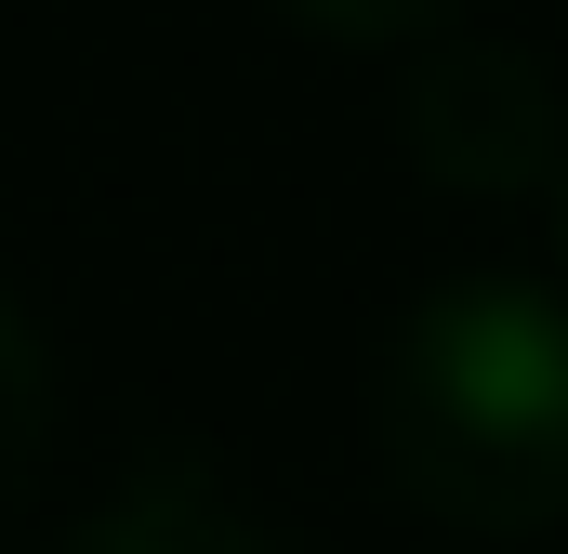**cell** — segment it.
Instances as JSON below:
<instances>
[{
  "instance_id": "6da1fadb",
  "label": "cell",
  "mask_w": 568,
  "mask_h": 554,
  "mask_svg": "<svg viewBox=\"0 0 568 554\" xmlns=\"http://www.w3.org/2000/svg\"><path fill=\"white\" fill-rule=\"evenodd\" d=\"M371 449L397 502L463 542H529L568 515V290L436 277L371 357Z\"/></svg>"
},
{
  "instance_id": "7a4b0ae2",
  "label": "cell",
  "mask_w": 568,
  "mask_h": 554,
  "mask_svg": "<svg viewBox=\"0 0 568 554\" xmlns=\"http://www.w3.org/2000/svg\"><path fill=\"white\" fill-rule=\"evenodd\" d=\"M397 145L449 198H556L568 172V106L556 66L516 40H424L397 80Z\"/></svg>"
},
{
  "instance_id": "3957f363",
  "label": "cell",
  "mask_w": 568,
  "mask_h": 554,
  "mask_svg": "<svg viewBox=\"0 0 568 554\" xmlns=\"http://www.w3.org/2000/svg\"><path fill=\"white\" fill-rule=\"evenodd\" d=\"M53 554H304V542H291L239 475H212L199 449H172V462H133Z\"/></svg>"
},
{
  "instance_id": "277c9868",
  "label": "cell",
  "mask_w": 568,
  "mask_h": 554,
  "mask_svg": "<svg viewBox=\"0 0 568 554\" xmlns=\"http://www.w3.org/2000/svg\"><path fill=\"white\" fill-rule=\"evenodd\" d=\"M40 449H53V343H40L27 304L0 290V502L40 475Z\"/></svg>"
},
{
  "instance_id": "5b68a950",
  "label": "cell",
  "mask_w": 568,
  "mask_h": 554,
  "mask_svg": "<svg viewBox=\"0 0 568 554\" xmlns=\"http://www.w3.org/2000/svg\"><path fill=\"white\" fill-rule=\"evenodd\" d=\"M317 40H357V53H384V40H436L449 27V0H291Z\"/></svg>"
},
{
  "instance_id": "8992f818",
  "label": "cell",
  "mask_w": 568,
  "mask_h": 554,
  "mask_svg": "<svg viewBox=\"0 0 568 554\" xmlns=\"http://www.w3.org/2000/svg\"><path fill=\"white\" fill-rule=\"evenodd\" d=\"M556 238H568V172H556Z\"/></svg>"
}]
</instances>
